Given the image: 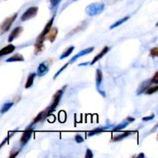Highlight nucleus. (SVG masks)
I'll return each mask as SVG.
<instances>
[{
    "mask_svg": "<svg viewBox=\"0 0 158 158\" xmlns=\"http://www.w3.org/2000/svg\"><path fill=\"white\" fill-rule=\"evenodd\" d=\"M105 4L102 2H94L86 8V12L89 16H95L104 10Z\"/></svg>",
    "mask_w": 158,
    "mask_h": 158,
    "instance_id": "obj_1",
    "label": "nucleus"
},
{
    "mask_svg": "<svg viewBox=\"0 0 158 158\" xmlns=\"http://www.w3.org/2000/svg\"><path fill=\"white\" fill-rule=\"evenodd\" d=\"M23 31V28L22 26H18V27L15 28L11 32L10 35H9V38H8V42L9 43H11V42L13 41L15 39H16L19 35H20L22 32Z\"/></svg>",
    "mask_w": 158,
    "mask_h": 158,
    "instance_id": "obj_10",
    "label": "nucleus"
},
{
    "mask_svg": "<svg viewBox=\"0 0 158 158\" xmlns=\"http://www.w3.org/2000/svg\"><path fill=\"white\" fill-rule=\"evenodd\" d=\"M35 77H36V73H31L29 74V77H28L27 78V80H26V85H25V88H26V89H29V88H30L31 86H32Z\"/></svg>",
    "mask_w": 158,
    "mask_h": 158,
    "instance_id": "obj_18",
    "label": "nucleus"
},
{
    "mask_svg": "<svg viewBox=\"0 0 158 158\" xmlns=\"http://www.w3.org/2000/svg\"><path fill=\"white\" fill-rule=\"evenodd\" d=\"M158 90V86L157 85H155V86H149L148 89L145 90V94H148V95H151V94H154L155 93H157Z\"/></svg>",
    "mask_w": 158,
    "mask_h": 158,
    "instance_id": "obj_23",
    "label": "nucleus"
},
{
    "mask_svg": "<svg viewBox=\"0 0 158 158\" xmlns=\"http://www.w3.org/2000/svg\"><path fill=\"white\" fill-rule=\"evenodd\" d=\"M151 84H152V83H151V80H145V81L142 82V83L140 84V86H139V88L137 89V95H140V94H142L143 93H144L145 90H146L149 86H151Z\"/></svg>",
    "mask_w": 158,
    "mask_h": 158,
    "instance_id": "obj_11",
    "label": "nucleus"
},
{
    "mask_svg": "<svg viewBox=\"0 0 158 158\" xmlns=\"http://www.w3.org/2000/svg\"><path fill=\"white\" fill-rule=\"evenodd\" d=\"M75 140L77 143H81L84 141V139H83V137H82L80 134H77V135L75 136Z\"/></svg>",
    "mask_w": 158,
    "mask_h": 158,
    "instance_id": "obj_27",
    "label": "nucleus"
},
{
    "mask_svg": "<svg viewBox=\"0 0 158 158\" xmlns=\"http://www.w3.org/2000/svg\"><path fill=\"white\" fill-rule=\"evenodd\" d=\"M85 157L86 158H93L94 157V154H93L92 151H91L90 149H86Z\"/></svg>",
    "mask_w": 158,
    "mask_h": 158,
    "instance_id": "obj_33",
    "label": "nucleus"
},
{
    "mask_svg": "<svg viewBox=\"0 0 158 158\" xmlns=\"http://www.w3.org/2000/svg\"><path fill=\"white\" fill-rule=\"evenodd\" d=\"M127 120L129 123H133L134 121H135V118H134V117H128L127 118Z\"/></svg>",
    "mask_w": 158,
    "mask_h": 158,
    "instance_id": "obj_35",
    "label": "nucleus"
},
{
    "mask_svg": "<svg viewBox=\"0 0 158 158\" xmlns=\"http://www.w3.org/2000/svg\"><path fill=\"white\" fill-rule=\"evenodd\" d=\"M48 71H49L48 63H46V62H43V63H41L39 65L38 68H37L36 75H38L39 77H43L45 74L47 73Z\"/></svg>",
    "mask_w": 158,
    "mask_h": 158,
    "instance_id": "obj_9",
    "label": "nucleus"
},
{
    "mask_svg": "<svg viewBox=\"0 0 158 158\" xmlns=\"http://www.w3.org/2000/svg\"><path fill=\"white\" fill-rule=\"evenodd\" d=\"M68 65H69V63H66V64H65V65H64V66H63V67H62V68H61V69H60V70H58V72H57V73H56V74H55V76H54V77H53V79H56V77H58V76H59V75H60V73H62V71H63V69H66V67H67V66H68Z\"/></svg>",
    "mask_w": 158,
    "mask_h": 158,
    "instance_id": "obj_30",
    "label": "nucleus"
},
{
    "mask_svg": "<svg viewBox=\"0 0 158 158\" xmlns=\"http://www.w3.org/2000/svg\"><path fill=\"white\" fill-rule=\"evenodd\" d=\"M151 83H154V84H157L158 83V72H156L154 74V77H152V79H151Z\"/></svg>",
    "mask_w": 158,
    "mask_h": 158,
    "instance_id": "obj_32",
    "label": "nucleus"
},
{
    "mask_svg": "<svg viewBox=\"0 0 158 158\" xmlns=\"http://www.w3.org/2000/svg\"><path fill=\"white\" fill-rule=\"evenodd\" d=\"M83 28H84V26H83V24L80 25V26H78V27L76 28L75 29H73V30L72 32H69V33L68 34V35H72V34H73V33H75V32H77V31H78V32H79V31H80V30H81V29H83Z\"/></svg>",
    "mask_w": 158,
    "mask_h": 158,
    "instance_id": "obj_31",
    "label": "nucleus"
},
{
    "mask_svg": "<svg viewBox=\"0 0 158 158\" xmlns=\"http://www.w3.org/2000/svg\"><path fill=\"white\" fill-rule=\"evenodd\" d=\"M17 15L18 14L14 13L13 15H12L11 16H9L8 18H6L4 21L2 23V24L0 25V35H2V34H4L5 32H8L10 29V27L12 26V25L13 24V23L15 22V20L16 19Z\"/></svg>",
    "mask_w": 158,
    "mask_h": 158,
    "instance_id": "obj_3",
    "label": "nucleus"
},
{
    "mask_svg": "<svg viewBox=\"0 0 158 158\" xmlns=\"http://www.w3.org/2000/svg\"><path fill=\"white\" fill-rule=\"evenodd\" d=\"M66 88V86H64L62 89L57 90V92L53 95V97H52V103H51L50 106L47 108L48 114H49V115L51 114V113L53 112V111L56 110V108L57 107V106H58L59 103H60V100H61L62 97H63V94H64Z\"/></svg>",
    "mask_w": 158,
    "mask_h": 158,
    "instance_id": "obj_2",
    "label": "nucleus"
},
{
    "mask_svg": "<svg viewBox=\"0 0 158 158\" xmlns=\"http://www.w3.org/2000/svg\"><path fill=\"white\" fill-rule=\"evenodd\" d=\"M94 50V46H91V47H88V48H86V49H83V50L80 51V52H78L77 54H76L74 56H73L72 59H71V60H69L68 63H69H69H73L74 62L77 61V60H78L79 58L83 56H86V55H87V54L90 53V52H93Z\"/></svg>",
    "mask_w": 158,
    "mask_h": 158,
    "instance_id": "obj_8",
    "label": "nucleus"
},
{
    "mask_svg": "<svg viewBox=\"0 0 158 158\" xmlns=\"http://www.w3.org/2000/svg\"><path fill=\"white\" fill-rule=\"evenodd\" d=\"M129 19H130V16H125V17H123V18L120 19H119L118 21H117V22H116V23H114V24L111 25L110 27V29H114V28L117 27V26H120V25L123 24V23H125V22H126V21H127V20Z\"/></svg>",
    "mask_w": 158,
    "mask_h": 158,
    "instance_id": "obj_22",
    "label": "nucleus"
},
{
    "mask_svg": "<svg viewBox=\"0 0 158 158\" xmlns=\"http://www.w3.org/2000/svg\"><path fill=\"white\" fill-rule=\"evenodd\" d=\"M129 123H130L127 121V120H124V121L122 122L121 123H120V124L117 125V127H114V129H113V131H120V130L123 129V128L126 127L127 126H128V125H129Z\"/></svg>",
    "mask_w": 158,
    "mask_h": 158,
    "instance_id": "obj_25",
    "label": "nucleus"
},
{
    "mask_svg": "<svg viewBox=\"0 0 158 158\" xmlns=\"http://www.w3.org/2000/svg\"><path fill=\"white\" fill-rule=\"evenodd\" d=\"M44 49V44L43 43H37L35 42V54H39Z\"/></svg>",
    "mask_w": 158,
    "mask_h": 158,
    "instance_id": "obj_24",
    "label": "nucleus"
},
{
    "mask_svg": "<svg viewBox=\"0 0 158 158\" xmlns=\"http://www.w3.org/2000/svg\"><path fill=\"white\" fill-rule=\"evenodd\" d=\"M15 46L12 44H9L8 46H5L2 49H0V57L4 56L9 55V54L12 53L15 51Z\"/></svg>",
    "mask_w": 158,
    "mask_h": 158,
    "instance_id": "obj_12",
    "label": "nucleus"
},
{
    "mask_svg": "<svg viewBox=\"0 0 158 158\" xmlns=\"http://www.w3.org/2000/svg\"><path fill=\"white\" fill-rule=\"evenodd\" d=\"M96 86H97V89L98 90V92L103 96V97H106V94L103 91H101V89H100V86L101 85L102 81H103V73L100 70V69H97L96 71Z\"/></svg>",
    "mask_w": 158,
    "mask_h": 158,
    "instance_id": "obj_7",
    "label": "nucleus"
},
{
    "mask_svg": "<svg viewBox=\"0 0 158 158\" xmlns=\"http://www.w3.org/2000/svg\"><path fill=\"white\" fill-rule=\"evenodd\" d=\"M50 2V9H54L62 2V0H49Z\"/></svg>",
    "mask_w": 158,
    "mask_h": 158,
    "instance_id": "obj_26",
    "label": "nucleus"
},
{
    "mask_svg": "<svg viewBox=\"0 0 158 158\" xmlns=\"http://www.w3.org/2000/svg\"><path fill=\"white\" fill-rule=\"evenodd\" d=\"M137 157H142V158H144V157H145V156H144V154H139L138 156H137Z\"/></svg>",
    "mask_w": 158,
    "mask_h": 158,
    "instance_id": "obj_38",
    "label": "nucleus"
},
{
    "mask_svg": "<svg viewBox=\"0 0 158 158\" xmlns=\"http://www.w3.org/2000/svg\"><path fill=\"white\" fill-rule=\"evenodd\" d=\"M24 57L23 55L19 53H16L12 56L9 57V59L6 60V63H11V62H23L24 61Z\"/></svg>",
    "mask_w": 158,
    "mask_h": 158,
    "instance_id": "obj_17",
    "label": "nucleus"
},
{
    "mask_svg": "<svg viewBox=\"0 0 158 158\" xmlns=\"http://www.w3.org/2000/svg\"><path fill=\"white\" fill-rule=\"evenodd\" d=\"M110 49V48L109 46H105V47L103 48V49H102V50L100 51V52H99V53L97 54V55L95 57H94V60H93L92 62H91V63H90L91 66H92V65H94V63H97V62L98 61V60H100V59L102 58V57L106 55V54L108 52H109Z\"/></svg>",
    "mask_w": 158,
    "mask_h": 158,
    "instance_id": "obj_13",
    "label": "nucleus"
},
{
    "mask_svg": "<svg viewBox=\"0 0 158 158\" xmlns=\"http://www.w3.org/2000/svg\"><path fill=\"white\" fill-rule=\"evenodd\" d=\"M9 137H6V139H5V140H3V141H2V143H0V148H2V147H3V145H4V144H5V143H6V141H7V140H8V139H9Z\"/></svg>",
    "mask_w": 158,
    "mask_h": 158,
    "instance_id": "obj_36",
    "label": "nucleus"
},
{
    "mask_svg": "<svg viewBox=\"0 0 158 158\" xmlns=\"http://www.w3.org/2000/svg\"><path fill=\"white\" fill-rule=\"evenodd\" d=\"M57 33H58V29L56 27L51 28V29L49 30V32H48L47 35L45 37V40H48L50 41V43H53L55 41L56 38Z\"/></svg>",
    "mask_w": 158,
    "mask_h": 158,
    "instance_id": "obj_14",
    "label": "nucleus"
},
{
    "mask_svg": "<svg viewBox=\"0 0 158 158\" xmlns=\"http://www.w3.org/2000/svg\"><path fill=\"white\" fill-rule=\"evenodd\" d=\"M38 10L39 8L37 6H32V7L27 9L26 12L22 15L21 21L26 22L27 20L34 18L37 15V13H38Z\"/></svg>",
    "mask_w": 158,
    "mask_h": 158,
    "instance_id": "obj_5",
    "label": "nucleus"
},
{
    "mask_svg": "<svg viewBox=\"0 0 158 158\" xmlns=\"http://www.w3.org/2000/svg\"><path fill=\"white\" fill-rule=\"evenodd\" d=\"M74 49H75V47H74L73 46H69V48H68L67 49H66V51H64V52L62 53V55L60 56V60H63V59L66 58V57H68L69 56H70V54L72 53L73 52Z\"/></svg>",
    "mask_w": 158,
    "mask_h": 158,
    "instance_id": "obj_21",
    "label": "nucleus"
},
{
    "mask_svg": "<svg viewBox=\"0 0 158 158\" xmlns=\"http://www.w3.org/2000/svg\"><path fill=\"white\" fill-rule=\"evenodd\" d=\"M54 19H55V15H54L53 16H52V18L49 20V21H48V23H46V25L45 26L44 29H43V32H42L40 34V35L37 37L36 42H38V43H44L45 37H46V35H47V33L49 32V30L51 29V28H52V24H53Z\"/></svg>",
    "mask_w": 158,
    "mask_h": 158,
    "instance_id": "obj_4",
    "label": "nucleus"
},
{
    "mask_svg": "<svg viewBox=\"0 0 158 158\" xmlns=\"http://www.w3.org/2000/svg\"><path fill=\"white\" fill-rule=\"evenodd\" d=\"M32 131H33V129L32 127V125L27 127L26 129L25 130L24 132H23V136L21 137V139H20V143H21L22 148L24 147L26 143L29 142V140H30L31 137H32Z\"/></svg>",
    "mask_w": 158,
    "mask_h": 158,
    "instance_id": "obj_6",
    "label": "nucleus"
},
{
    "mask_svg": "<svg viewBox=\"0 0 158 158\" xmlns=\"http://www.w3.org/2000/svg\"><path fill=\"white\" fill-rule=\"evenodd\" d=\"M48 115H49V114H48V110H47V108H46V110H44L43 111L40 112V114L36 116V117L34 119L33 121H32V123H31V125L32 126V125H34V124H35V123H39V122L42 121V120H44V119L46 118Z\"/></svg>",
    "mask_w": 158,
    "mask_h": 158,
    "instance_id": "obj_15",
    "label": "nucleus"
},
{
    "mask_svg": "<svg viewBox=\"0 0 158 158\" xmlns=\"http://www.w3.org/2000/svg\"><path fill=\"white\" fill-rule=\"evenodd\" d=\"M133 131H126V132L122 133L121 134H118V135L115 136L114 138L112 139V141H120V140H123L124 138H126L127 137L130 136L131 134H133Z\"/></svg>",
    "mask_w": 158,
    "mask_h": 158,
    "instance_id": "obj_19",
    "label": "nucleus"
},
{
    "mask_svg": "<svg viewBox=\"0 0 158 158\" xmlns=\"http://www.w3.org/2000/svg\"><path fill=\"white\" fill-rule=\"evenodd\" d=\"M89 64V63L88 62H86V63H81V64H80L79 66H86V65H88Z\"/></svg>",
    "mask_w": 158,
    "mask_h": 158,
    "instance_id": "obj_37",
    "label": "nucleus"
},
{
    "mask_svg": "<svg viewBox=\"0 0 158 158\" xmlns=\"http://www.w3.org/2000/svg\"><path fill=\"white\" fill-rule=\"evenodd\" d=\"M112 125H110V126H106V127H97L95 129H94L93 131H89V133L87 134L88 137H92V136L96 135V134H98L100 133L103 132V131H106V130L109 129L110 127H111Z\"/></svg>",
    "mask_w": 158,
    "mask_h": 158,
    "instance_id": "obj_16",
    "label": "nucleus"
},
{
    "mask_svg": "<svg viewBox=\"0 0 158 158\" xmlns=\"http://www.w3.org/2000/svg\"><path fill=\"white\" fill-rule=\"evenodd\" d=\"M73 1H77V0H73Z\"/></svg>",
    "mask_w": 158,
    "mask_h": 158,
    "instance_id": "obj_39",
    "label": "nucleus"
},
{
    "mask_svg": "<svg viewBox=\"0 0 158 158\" xmlns=\"http://www.w3.org/2000/svg\"><path fill=\"white\" fill-rule=\"evenodd\" d=\"M151 56L152 57H157L158 56V49L157 47L153 48L151 50Z\"/></svg>",
    "mask_w": 158,
    "mask_h": 158,
    "instance_id": "obj_28",
    "label": "nucleus"
},
{
    "mask_svg": "<svg viewBox=\"0 0 158 158\" xmlns=\"http://www.w3.org/2000/svg\"><path fill=\"white\" fill-rule=\"evenodd\" d=\"M154 117H155V116H154V114H151V116H149V117H143V118H142V120H143V121H145V122L150 121V120H153V119L154 118Z\"/></svg>",
    "mask_w": 158,
    "mask_h": 158,
    "instance_id": "obj_34",
    "label": "nucleus"
},
{
    "mask_svg": "<svg viewBox=\"0 0 158 158\" xmlns=\"http://www.w3.org/2000/svg\"><path fill=\"white\" fill-rule=\"evenodd\" d=\"M13 105H14V103H12V102H7V103H4L3 106H2L1 110H0V114H5V113L7 112V111H9V110L12 107Z\"/></svg>",
    "mask_w": 158,
    "mask_h": 158,
    "instance_id": "obj_20",
    "label": "nucleus"
},
{
    "mask_svg": "<svg viewBox=\"0 0 158 158\" xmlns=\"http://www.w3.org/2000/svg\"><path fill=\"white\" fill-rule=\"evenodd\" d=\"M19 152H20V149H14L13 151H11L10 155H9V157H16V156L18 155L19 153Z\"/></svg>",
    "mask_w": 158,
    "mask_h": 158,
    "instance_id": "obj_29",
    "label": "nucleus"
}]
</instances>
